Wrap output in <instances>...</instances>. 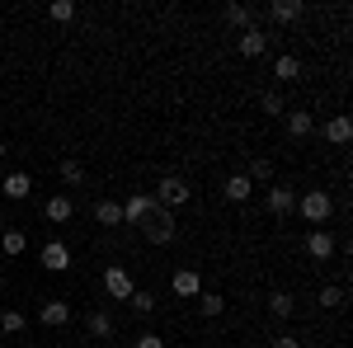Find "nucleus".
Returning <instances> with one entry per match:
<instances>
[{"instance_id":"a878e982","label":"nucleus","mask_w":353,"mask_h":348,"mask_svg":"<svg viewBox=\"0 0 353 348\" xmlns=\"http://www.w3.org/2000/svg\"><path fill=\"white\" fill-rule=\"evenodd\" d=\"M269 311H273V316H292V296H288V292H273L269 296Z\"/></svg>"},{"instance_id":"c756f323","label":"nucleus","mask_w":353,"mask_h":348,"mask_svg":"<svg viewBox=\"0 0 353 348\" xmlns=\"http://www.w3.org/2000/svg\"><path fill=\"white\" fill-rule=\"evenodd\" d=\"M226 19H231V24H241V28H250V19H254V14H250L245 5H226Z\"/></svg>"},{"instance_id":"1a4fd4ad","label":"nucleus","mask_w":353,"mask_h":348,"mask_svg":"<svg viewBox=\"0 0 353 348\" xmlns=\"http://www.w3.org/2000/svg\"><path fill=\"white\" fill-rule=\"evenodd\" d=\"M269 14L278 19V24H292V19H301V14H306V5H301V0H273Z\"/></svg>"},{"instance_id":"2f4dec72","label":"nucleus","mask_w":353,"mask_h":348,"mask_svg":"<svg viewBox=\"0 0 353 348\" xmlns=\"http://www.w3.org/2000/svg\"><path fill=\"white\" fill-rule=\"evenodd\" d=\"M137 348H165V344H161V334L146 329V334H137Z\"/></svg>"},{"instance_id":"20e7f679","label":"nucleus","mask_w":353,"mask_h":348,"mask_svg":"<svg viewBox=\"0 0 353 348\" xmlns=\"http://www.w3.org/2000/svg\"><path fill=\"white\" fill-rule=\"evenodd\" d=\"M151 212H156V198H151V193H132V198L123 203V221H132V226H146Z\"/></svg>"},{"instance_id":"9b49d317","label":"nucleus","mask_w":353,"mask_h":348,"mask_svg":"<svg viewBox=\"0 0 353 348\" xmlns=\"http://www.w3.org/2000/svg\"><path fill=\"white\" fill-rule=\"evenodd\" d=\"M38 320H43V325H52V329H57V325H66V320H71V306H66V301H43Z\"/></svg>"},{"instance_id":"c85d7f7f","label":"nucleus","mask_w":353,"mask_h":348,"mask_svg":"<svg viewBox=\"0 0 353 348\" xmlns=\"http://www.w3.org/2000/svg\"><path fill=\"white\" fill-rule=\"evenodd\" d=\"M61 179H66V184H81V179H85L81 161H61Z\"/></svg>"},{"instance_id":"39448f33","label":"nucleus","mask_w":353,"mask_h":348,"mask_svg":"<svg viewBox=\"0 0 353 348\" xmlns=\"http://www.w3.org/2000/svg\"><path fill=\"white\" fill-rule=\"evenodd\" d=\"M104 292H109L113 301H128V296L137 292V287H132V278H128V268H118V264H113L109 273H104Z\"/></svg>"},{"instance_id":"f257e3e1","label":"nucleus","mask_w":353,"mask_h":348,"mask_svg":"<svg viewBox=\"0 0 353 348\" xmlns=\"http://www.w3.org/2000/svg\"><path fill=\"white\" fill-rule=\"evenodd\" d=\"M151 198H156V207L174 212V207H184V203H189V184H184V179H174V174H165L161 184H156V193H151Z\"/></svg>"},{"instance_id":"f3484780","label":"nucleus","mask_w":353,"mask_h":348,"mask_svg":"<svg viewBox=\"0 0 353 348\" xmlns=\"http://www.w3.org/2000/svg\"><path fill=\"white\" fill-rule=\"evenodd\" d=\"M221 193H226L231 203H250V179H245V174H231V179L221 184Z\"/></svg>"},{"instance_id":"4468645a","label":"nucleus","mask_w":353,"mask_h":348,"mask_svg":"<svg viewBox=\"0 0 353 348\" xmlns=\"http://www.w3.org/2000/svg\"><path fill=\"white\" fill-rule=\"evenodd\" d=\"M288 132L292 136H311L316 132V118H311L306 108H292V113H288Z\"/></svg>"},{"instance_id":"cd10ccee","label":"nucleus","mask_w":353,"mask_h":348,"mask_svg":"<svg viewBox=\"0 0 353 348\" xmlns=\"http://www.w3.org/2000/svg\"><path fill=\"white\" fill-rule=\"evenodd\" d=\"M259 108H264V113H283V94H278V90H264V94H259Z\"/></svg>"},{"instance_id":"393cba45","label":"nucleus","mask_w":353,"mask_h":348,"mask_svg":"<svg viewBox=\"0 0 353 348\" xmlns=\"http://www.w3.org/2000/svg\"><path fill=\"white\" fill-rule=\"evenodd\" d=\"M0 329H5V334H19V329H24V311H5V316H0Z\"/></svg>"},{"instance_id":"6ab92c4d","label":"nucleus","mask_w":353,"mask_h":348,"mask_svg":"<svg viewBox=\"0 0 353 348\" xmlns=\"http://www.w3.org/2000/svg\"><path fill=\"white\" fill-rule=\"evenodd\" d=\"M198 311L212 320V316H221V311H226V301H221L217 292H198Z\"/></svg>"},{"instance_id":"0eeeda50","label":"nucleus","mask_w":353,"mask_h":348,"mask_svg":"<svg viewBox=\"0 0 353 348\" xmlns=\"http://www.w3.org/2000/svg\"><path fill=\"white\" fill-rule=\"evenodd\" d=\"M43 216L61 226V221H71V216H76V203H71L66 193H57V198H48V203H43Z\"/></svg>"},{"instance_id":"b1692460","label":"nucleus","mask_w":353,"mask_h":348,"mask_svg":"<svg viewBox=\"0 0 353 348\" xmlns=\"http://www.w3.org/2000/svg\"><path fill=\"white\" fill-rule=\"evenodd\" d=\"M321 306L325 311H339L344 306V287H321Z\"/></svg>"},{"instance_id":"4be33fe9","label":"nucleus","mask_w":353,"mask_h":348,"mask_svg":"<svg viewBox=\"0 0 353 348\" xmlns=\"http://www.w3.org/2000/svg\"><path fill=\"white\" fill-rule=\"evenodd\" d=\"M48 14H52L57 24H71V19H76V5H71V0H52V5H48Z\"/></svg>"},{"instance_id":"bb28decb","label":"nucleus","mask_w":353,"mask_h":348,"mask_svg":"<svg viewBox=\"0 0 353 348\" xmlns=\"http://www.w3.org/2000/svg\"><path fill=\"white\" fill-rule=\"evenodd\" d=\"M128 301L137 306V316H151V311H156V296H151V292H132Z\"/></svg>"},{"instance_id":"7c9ffc66","label":"nucleus","mask_w":353,"mask_h":348,"mask_svg":"<svg viewBox=\"0 0 353 348\" xmlns=\"http://www.w3.org/2000/svg\"><path fill=\"white\" fill-rule=\"evenodd\" d=\"M245 179H273V165H269V161H254V165H250V174H245Z\"/></svg>"},{"instance_id":"f03ea898","label":"nucleus","mask_w":353,"mask_h":348,"mask_svg":"<svg viewBox=\"0 0 353 348\" xmlns=\"http://www.w3.org/2000/svg\"><path fill=\"white\" fill-rule=\"evenodd\" d=\"M174 236H179V226H174V212L156 207V212H151V221H146V240H151V245H170Z\"/></svg>"},{"instance_id":"aec40b11","label":"nucleus","mask_w":353,"mask_h":348,"mask_svg":"<svg viewBox=\"0 0 353 348\" xmlns=\"http://www.w3.org/2000/svg\"><path fill=\"white\" fill-rule=\"evenodd\" d=\"M90 334H94V339H109L113 334V316L109 311H94V316H90Z\"/></svg>"},{"instance_id":"dca6fc26","label":"nucleus","mask_w":353,"mask_h":348,"mask_svg":"<svg viewBox=\"0 0 353 348\" xmlns=\"http://www.w3.org/2000/svg\"><path fill=\"white\" fill-rule=\"evenodd\" d=\"M306 249H311L316 259H330V254H334V236H330V231H311V236H306Z\"/></svg>"},{"instance_id":"ddd939ff","label":"nucleus","mask_w":353,"mask_h":348,"mask_svg":"<svg viewBox=\"0 0 353 348\" xmlns=\"http://www.w3.org/2000/svg\"><path fill=\"white\" fill-rule=\"evenodd\" d=\"M264 203H269L273 216H288V212H292V188H269V193H264Z\"/></svg>"},{"instance_id":"72a5a7b5","label":"nucleus","mask_w":353,"mask_h":348,"mask_svg":"<svg viewBox=\"0 0 353 348\" xmlns=\"http://www.w3.org/2000/svg\"><path fill=\"white\" fill-rule=\"evenodd\" d=\"M5 156H10V146H0V161H5Z\"/></svg>"},{"instance_id":"a211bd4d","label":"nucleus","mask_w":353,"mask_h":348,"mask_svg":"<svg viewBox=\"0 0 353 348\" xmlns=\"http://www.w3.org/2000/svg\"><path fill=\"white\" fill-rule=\"evenodd\" d=\"M273 76H278L283 85L297 81V76H301V61H297V57H278V61H273Z\"/></svg>"},{"instance_id":"f8f14e48","label":"nucleus","mask_w":353,"mask_h":348,"mask_svg":"<svg viewBox=\"0 0 353 348\" xmlns=\"http://www.w3.org/2000/svg\"><path fill=\"white\" fill-rule=\"evenodd\" d=\"M349 136H353V123L344 118V113H334V118L325 123V141H334V146H344Z\"/></svg>"},{"instance_id":"9d476101","label":"nucleus","mask_w":353,"mask_h":348,"mask_svg":"<svg viewBox=\"0 0 353 348\" xmlns=\"http://www.w3.org/2000/svg\"><path fill=\"white\" fill-rule=\"evenodd\" d=\"M236 48H241V57H259V52H264V48H269V38H264L259 28L250 24V28H245V33H241V43H236Z\"/></svg>"},{"instance_id":"412c9836","label":"nucleus","mask_w":353,"mask_h":348,"mask_svg":"<svg viewBox=\"0 0 353 348\" xmlns=\"http://www.w3.org/2000/svg\"><path fill=\"white\" fill-rule=\"evenodd\" d=\"M94 216H99L104 226H123V203H99V207H94Z\"/></svg>"},{"instance_id":"6e6552de","label":"nucleus","mask_w":353,"mask_h":348,"mask_svg":"<svg viewBox=\"0 0 353 348\" xmlns=\"http://www.w3.org/2000/svg\"><path fill=\"white\" fill-rule=\"evenodd\" d=\"M0 193H5V198H14V203H24L28 193H33V179H28L24 170H19V174H10V179L0 184Z\"/></svg>"},{"instance_id":"5701e85b","label":"nucleus","mask_w":353,"mask_h":348,"mask_svg":"<svg viewBox=\"0 0 353 348\" xmlns=\"http://www.w3.org/2000/svg\"><path fill=\"white\" fill-rule=\"evenodd\" d=\"M24 231H5V240H0V249H5V254H24Z\"/></svg>"},{"instance_id":"473e14b6","label":"nucleus","mask_w":353,"mask_h":348,"mask_svg":"<svg viewBox=\"0 0 353 348\" xmlns=\"http://www.w3.org/2000/svg\"><path fill=\"white\" fill-rule=\"evenodd\" d=\"M273 348H301L297 339H288V334H278V339H273Z\"/></svg>"},{"instance_id":"7ed1b4c3","label":"nucleus","mask_w":353,"mask_h":348,"mask_svg":"<svg viewBox=\"0 0 353 348\" xmlns=\"http://www.w3.org/2000/svg\"><path fill=\"white\" fill-rule=\"evenodd\" d=\"M330 212H334V198H330L325 188H311V193L301 198V216H306L311 226H321V221H325Z\"/></svg>"},{"instance_id":"2eb2a0df","label":"nucleus","mask_w":353,"mask_h":348,"mask_svg":"<svg viewBox=\"0 0 353 348\" xmlns=\"http://www.w3.org/2000/svg\"><path fill=\"white\" fill-rule=\"evenodd\" d=\"M198 292H203L198 273H193V268H179V273H174V296H198Z\"/></svg>"},{"instance_id":"423d86ee","label":"nucleus","mask_w":353,"mask_h":348,"mask_svg":"<svg viewBox=\"0 0 353 348\" xmlns=\"http://www.w3.org/2000/svg\"><path fill=\"white\" fill-rule=\"evenodd\" d=\"M43 268H48V273H66V268H71V249L61 240H48L43 245Z\"/></svg>"}]
</instances>
